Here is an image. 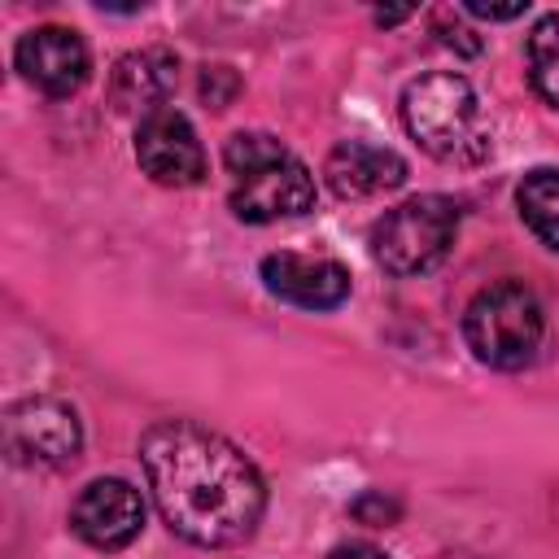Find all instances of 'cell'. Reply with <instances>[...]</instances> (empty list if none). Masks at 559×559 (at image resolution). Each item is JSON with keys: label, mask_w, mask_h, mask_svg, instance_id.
Segmentation results:
<instances>
[{"label": "cell", "mask_w": 559, "mask_h": 559, "mask_svg": "<svg viewBox=\"0 0 559 559\" xmlns=\"http://www.w3.org/2000/svg\"><path fill=\"white\" fill-rule=\"evenodd\" d=\"M144 480L170 533L223 550L253 537L266 511L258 463L223 432L197 419H162L140 437Z\"/></svg>", "instance_id": "6da1fadb"}, {"label": "cell", "mask_w": 559, "mask_h": 559, "mask_svg": "<svg viewBox=\"0 0 559 559\" xmlns=\"http://www.w3.org/2000/svg\"><path fill=\"white\" fill-rule=\"evenodd\" d=\"M402 122L428 157L450 166H476L493 148L480 96L454 70H432L411 79L402 92Z\"/></svg>", "instance_id": "7a4b0ae2"}, {"label": "cell", "mask_w": 559, "mask_h": 559, "mask_svg": "<svg viewBox=\"0 0 559 559\" xmlns=\"http://www.w3.org/2000/svg\"><path fill=\"white\" fill-rule=\"evenodd\" d=\"M231 175V214L240 223H275L314 210V175L266 131H236L223 144Z\"/></svg>", "instance_id": "3957f363"}, {"label": "cell", "mask_w": 559, "mask_h": 559, "mask_svg": "<svg viewBox=\"0 0 559 559\" xmlns=\"http://www.w3.org/2000/svg\"><path fill=\"white\" fill-rule=\"evenodd\" d=\"M463 336L476 362L485 367H498V371L528 367L546 336V314L537 293L515 280H498L480 288L463 310Z\"/></svg>", "instance_id": "277c9868"}, {"label": "cell", "mask_w": 559, "mask_h": 559, "mask_svg": "<svg viewBox=\"0 0 559 559\" xmlns=\"http://www.w3.org/2000/svg\"><path fill=\"white\" fill-rule=\"evenodd\" d=\"M459 236V205L450 197H411L371 227V258L397 280L428 275L445 262Z\"/></svg>", "instance_id": "5b68a950"}, {"label": "cell", "mask_w": 559, "mask_h": 559, "mask_svg": "<svg viewBox=\"0 0 559 559\" xmlns=\"http://www.w3.org/2000/svg\"><path fill=\"white\" fill-rule=\"evenodd\" d=\"M83 450L79 411L61 397H22L4 411V454L17 467H70Z\"/></svg>", "instance_id": "8992f818"}, {"label": "cell", "mask_w": 559, "mask_h": 559, "mask_svg": "<svg viewBox=\"0 0 559 559\" xmlns=\"http://www.w3.org/2000/svg\"><path fill=\"white\" fill-rule=\"evenodd\" d=\"M135 162L162 188H192L205 179V148L179 109H157L135 122Z\"/></svg>", "instance_id": "52a82bcc"}, {"label": "cell", "mask_w": 559, "mask_h": 559, "mask_svg": "<svg viewBox=\"0 0 559 559\" xmlns=\"http://www.w3.org/2000/svg\"><path fill=\"white\" fill-rule=\"evenodd\" d=\"M70 528L96 550H127L144 533V498L118 476L87 480L70 507Z\"/></svg>", "instance_id": "ba28073f"}, {"label": "cell", "mask_w": 559, "mask_h": 559, "mask_svg": "<svg viewBox=\"0 0 559 559\" xmlns=\"http://www.w3.org/2000/svg\"><path fill=\"white\" fill-rule=\"evenodd\" d=\"M13 61L22 70V79L31 87H39L44 96H74L87 74H92V57L79 31L70 26H35L17 39Z\"/></svg>", "instance_id": "9c48e42d"}, {"label": "cell", "mask_w": 559, "mask_h": 559, "mask_svg": "<svg viewBox=\"0 0 559 559\" xmlns=\"http://www.w3.org/2000/svg\"><path fill=\"white\" fill-rule=\"evenodd\" d=\"M262 284L271 297L301 310H336L349 297V271L336 258H310L288 249L262 258Z\"/></svg>", "instance_id": "30bf717a"}, {"label": "cell", "mask_w": 559, "mask_h": 559, "mask_svg": "<svg viewBox=\"0 0 559 559\" xmlns=\"http://www.w3.org/2000/svg\"><path fill=\"white\" fill-rule=\"evenodd\" d=\"M323 179L341 201H367V197L402 188L406 183V162L384 144L341 140L323 162Z\"/></svg>", "instance_id": "8fae6325"}, {"label": "cell", "mask_w": 559, "mask_h": 559, "mask_svg": "<svg viewBox=\"0 0 559 559\" xmlns=\"http://www.w3.org/2000/svg\"><path fill=\"white\" fill-rule=\"evenodd\" d=\"M179 79V57L170 48H135L127 57H118L114 74H109V100L118 114H157L166 109L170 92Z\"/></svg>", "instance_id": "7c38bea8"}, {"label": "cell", "mask_w": 559, "mask_h": 559, "mask_svg": "<svg viewBox=\"0 0 559 559\" xmlns=\"http://www.w3.org/2000/svg\"><path fill=\"white\" fill-rule=\"evenodd\" d=\"M515 205H520V218L524 227L546 245V249H559V170L555 166H537L520 179L515 188Z\"/></svg>", "instance_id": "4fadbf2b"}, {"label": "cell", "mask_w": 559, "mask_h": 559, "mask_svg": "<svg viewBox=\"0 0 559 559\" xmlns=\"http://www.w3.org/2000/svg\"><path fill=\"white\" fill-rule=\"evenodd\" d=\"M524 57H528V79H533L537 96H542L550 109H559V13H546V17L528 31Z\"/></svg>", "instance_id": "5bb4252c"}, {"label": "cell", "mask_w": 559, "mask_h": 559, "mask_svg": "<svg viewBox=\"0 0 559 559\" xmlns=\"http://www.w3.org/2000/svg\"><path fill=\"white\" fill-rule=\"evenodd\" d=\"M349 515H354L358 524H367V528H389V524L402 520V502H397L393 493H384V489H362V493L349 502Z\"/></svg>", "instance_id": "9a60e30c"}, {"label": "cell", "mask_w": 559, "mask_h": 559, "mask_svg": "<svg viewBox=\"0 0 559 559\" xmlns=\"http://www.w3.org/2000/svg\"><path fill=\"white\" fill-rule=\"evenodd\" d=\"M236 87H240V79L231 74V66H205V74H201V96H205L214 109H227V100L236 96Z\"/></svg>", "instance_id": "2e32d148"}, {"label": "cell", "mask_w": 559, "mask_h": 559, "mask_svg": "<svg viewBox=\"0 0 559 559\" xmlns=\"http://www.w3.org/2000/svg\"><path fill=\"white\" fill-rule=\"evenodd\" d=\"M472 17H489V22H507V17H520L528 13V0H515V4H485V0H467L463 4Z\"/></svg>", "instance_id": "e0dca14e"}, {"label": "cell", "mask_w": 559, "mask_h": 559, "mask_svg": "<svg viewBox=\"0 0 559 559\" xmlns=\"http://www.w3.org/2000/svg\"><path fill=\"white\" fill-rule=\"evenodd\" d=\"M437 35H441V44H450V48H459V52H480V39L467 31V26H459V22H437Z\"/></svg>", "instance_id": "ac0fdd59"}, {"label": "cell", "mask_w": 559, "mask_h": 559, "mask_svg": "<svg viewBox=\"0 0 559 559\" xmlns=\"http://www.w3.org/2000/svg\"><path fill=\"white\" fill-rule=\"evenodd\" d=\"M328 559H389L380 546H371V542H341Z\"/></svg>", "instance_id": "d6986e66"}, {"label": "cell", "mask_w": 559, "mask_h": 559, "mask_svg": "<svg viewBox=\"0 0 559 559\" xmlns=\"http://www.w3.org/2000/svg\"><path fill=\"white\" fill-rule=\"evenodd\" d=\"M406 13H411V9H380V13H376V22H380V26H393V22H402Z\"/></svg>", "instance_id": "ffe728a7"}]
</instances>
